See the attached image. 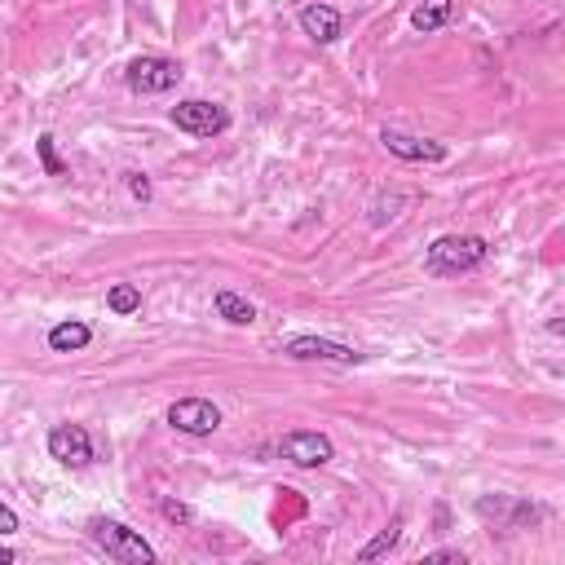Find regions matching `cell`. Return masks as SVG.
<instances>
[{"mask_svg": "<svg viewBox=\"0 0 565 565\" xmlns=\"http://www.w3.org/2000/svg\"><path fill=\"white\" fill-rule=\"evenodd\" d=\"M164 517L168 521H181V526H190V521H195V513H190L186 504H177V499H164Z\"/></svg>", "mask_w": 565, "mask_h": 565, "instance_id": "18", "label": "cell"}, {"mask_svg": "<svg viewBox=\"0 0 565 565\" xmlns=\"http://www.w3.org/2000/svg\"><path fill=\"white\" fill-rule=\"evenodd\" d=\"M429 561H464V552H455V548H437V552H429Z\"/></svg>", "mask_w": 565, "mask_h": 565, "instance_id": "20", "label": "cell"}, {"mask_svg": "<svg viewBox=\"0 0 565 565\" xmlns=\"http://www.w3.org/2000/svg\"><path fill=\"white\" fill-rule=\"evenodd\" d=\"M89 340H93V327L80 323V318H62L58 327H49L53 354H80V349H89Z\"/></svg>", "mask_w": 565, "mask_h": 565, "instance_id": "11", "label": "cell"}, {"mask_svg": "<svg viewBox=\"0 0 565 565\" xmlns=\"http://www.w3.org/2000/svg\"><path fill=\"white\" fill-rule=\"evenodd\" d=\"M124 181H129V190H133V199H142V204H151V195H155V186H151V177H146V173H124Z\"/></svg>", "mask_w": 565, "mask_h": 565, "instance_id": "17", "label": "cell"}, {"mask_svg": "<svg viewBox=\"0 0 565 565\" xmlns=\"http://www.w3.org/2000/svg\"><path fill=\"white\" fill-rule=\"evenodd\" d=\"M451 14H455V0H420L411 14V27L420 31V36H429V31H442L451 23Z\"/></svg>", "mask_w": 565, "mask_h": 565, "instance_id": "13", "label": "cell"}, {"mask_svg": "<svg viewBox=\"0 0 565 565\" xmlns=\"http://www.w3.org/2000/svg\"><path fill=\"white\" fill-rule=\"evenodd\" d=\"M398 539H402V517H393V521H389V530H380V535H376V539L367 543V548L358 552V561H380V557H385V552H393V548H398Z\"/></svg>", "mask_w": 565, "mask_h": 565, "instance_id": "14", "label": "cell"}, {"mask_svg": "<svg viewBox=\"0 0 565 565\" xmlns=\"http://www.w3.org/2000/svg\"><path fill=\"white\" fill-rule=\"evenodd\" d=\"M89 539L98 543L111 561H124V565H151L155 561V548L146 543L137 530L120 526V521H106V517H93L89 521Z\"/></svg>", "mask_w": 565, "mask_h": 565, "instance_id": "2", "label": "cell"}, {"mask_svg": "<svg viewBox=\"0 0 565 565\" xmlns=\"http://www.w3.org/2000/svg\"><path fill=\"white\" fill-rule=\"evenodd\" d=\"M173 124L190 137H217L230 129V111L217 102H204V98H190V102H177L173 106Z\"/></svg>", "mask_w": 565, "mask_h": 565, "instance_id": "4", "label": "cell"}, {"mask_svg": "<svg viewBox=\"0 0 565 565\" xmlns=\"http://www.w3.org/2000/svg\"><path fill=\"white\" fill-rule=\"evenodd\" d=\"M279 451H283V460H292L296 468H323L336 455V446H332V437H323V433L296 429L279 442Z\"/></svg>", "mask_w": 565, "mask_h": 565, "instance_id": "6", "label": "cell"}, {"mask_svg": "<svg viewBox=\"0 0 565 565\" xmlns=\"http://www.w3.org/2000/svg\"><path fill=\"white\" fill-rule=\"evenodd\" d=\"M380 142H385L389 155L407 159V164H442V159H446V146L442 142L411 137V133H402V129H385V133H380Z\"/></svg>", "mask_w": 565, "mask_h": 565, "instance_id": "9", "label": "cell"}, {"mask_svg": "<svg viewBox=\"0 0 565 565\" xmlns=\"http://www.w3.org/2000/svg\"><path fill=\"white\" fill-rule=\"evenodd\" d=\"M106 305H111V314H120V318H129L142 309V292H137L133 283H115L111 292H106Z\"/></svg>", "mask_w": 565, "mask_h": 565, "instance_id": "15", "label": "cell"}, {"mask_svg": "<svg viewBox=\"0 0 565 565\" xmlns=\"http://www.w3.org/2000/svg\"><path fill=\"white\" fill-rule=\"evenodd\" d=\"M340 14L332 5H305L301 9V31L309 40H318V45H332V40H340Z\"/></svg>", "mask_w": 565, "mask_h": 565, "instance_id": "10", "label": "cell"}, {"mask_svg": "<svg viewBox=\"0 0 565 565\" xmlns=\"http://www.w3.org/2000/svg\"><path fill=\"white\" fill-rule=\"evenodd\" d=\"M181 62L173 58H159V53H142V58L129 62V71H124V84H129L133 93H142V98H155V93H168L181 84Z\"/></svg>", "mask_w": 565, "mask_h": 565, "instance_id": "3", "label": "cell"}, {"mask_svg": "<svg viewBox=\"0 0 565 565\" xmlns=\"http://www.w3.org/2000/svg\"><path fill=\"white\" fill-rule=\"evenodd\" d=\"M212 309H217V318H226L230 327H252L257 323V305H252L248 296L230 292V287H221V292L212 296Z\"/></svg>", "mask_w": 565, "mask_h": 565, "instance_id": "12", "label": "cell"}, {"mask_svg": "<svg viewBox=\"0 0 565 565\" xmlns=\"http://www.w3.org/2000/svg\"><path fill=\"white\" fill-rule=\"evenodd\" d=\"M168 424L186 437H208L221 429V411L212 407L208 398H181L168 407Z\"/></svg>", "mask_w": 565, "mask_h": 565, "instance_id": "5", "label": "cell"}, {"mask_svg": "<svg viewBox=\"0 0 565 565\" xmlns=\"http://www.w3.org/2000/svg\"><path fill=\"white\" fill-rule=\"evenodd\" d=\"M36 155H40V168H45V177H62V159L53 151V137L40 133L36 137Z\"/></svg>", "mask_w": 565, "mask_h": 565, "instance_id": "16", "label": "cell"}, {"mask_svg": "<svg viewBox=\"0 0 565 565\" xmlns=\"http://www.w3.org/2000/svg\"><path fill=\"white\" fill-rule=\"evenodd\" d=\"M287 358H296V362H340V367L362 362L358 349L340 345V340H323V336H292L287 340Z\"/></svg>", "mask_w": 565, "mask_h": 565, "instance_id": "7", "label": "cell"}, {"mask_svg": "<svg viewBox=\"0 0 565 565\" xmlns=\"http://www.w3.org/2000/svg\"><path fill=\"white\" fill-rule=\"evenodd\" d=\"M9 530H18V513L9 504H0V535H9Z\"/></svg>", "mask_w": 565, "mask_h": 565, "instance_id": "19", "label": "cell"}, {"mask_svg": "<svg viewBox=\"0 0 565 565\" xmlns=\"http://www.w3.org/2000/svg\"><path fill=\"white\" fill-rule=\"evenodd\" d=\"M9 561H18V552H14V548H5V543H0V565H9Z\"/></svg>", "mask_w": 565, "mask_h": 565, "instance_id": "21", "label": "cell"}, {"mask_svg": "<svg viewBox=\"0 0 565 565\" xmlns=\"http://www.w3.org/2000/svg\"><path fill=\"white\" fill-rule=\"evenodd\" d=\"M49 455L58 464H67V468L93 464V437H89V429H80V424H58V429L49 433Z\"/></svg>", "mask_w": 565, "mask_h": 565, "instance_id": "8", "label": "cell"}, {"mask_svg": "<svg viewBox=\"0 0 565 565\" xmlns=\"http://www.w3.org/2000/svg\"><path fill=\"white\" fill-rule=\"evenodd\" d=\"M486 257H490V243L482 234H442L424 252V270L437 274V279H460V274L482 270Z\"/></svg>", "mask_w": 565, "mask_h": 565, "instance_id": "1", "label": "cell"}]
</instances>
